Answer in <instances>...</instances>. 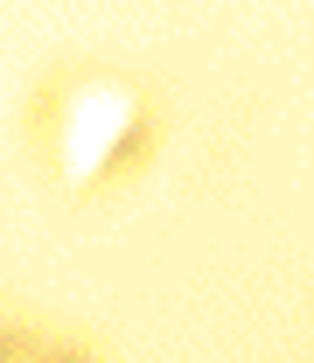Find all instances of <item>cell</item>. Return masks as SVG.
<instances>
[{
  "label": "cell",
  "mask_w": 314,
  "mask_h": 363,
  "mask_svg": "<svg viewBox=\"0 0 314 363\" xmlns=\"http://www.w3.org/2000/svg\"><path fill=\"white\" fill-rule=\"evenodd\" d=\"M63 363H77V357H63Z\"/></svg>",
  "instance_id": "1"
}]
</instances>
